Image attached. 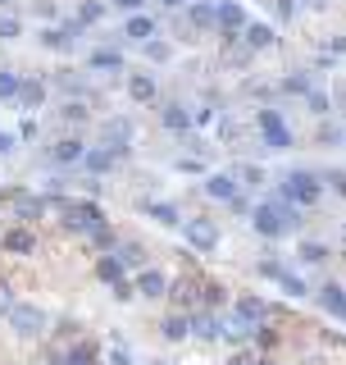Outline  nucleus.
Here are the masks:
<instances>
[{
	"mask_svg": "<svg viewBox=\"0 0 346 365\" xmlns=\"http://www.w3.org/2000/svg\"><path fill=\"white\" fill-rule=\"evenodd\" d=\"M237 178L233 174H205V197H214V201H233L237 197Z\"/></svg>",
	"mask_w": 346,
	"mask_h": 365,
	"instance_id": "obj_14",
	"label": "nucleus"
},
{
	"mask_svg": "<svg viewBox=\"0 0 346 365\" xmlns=\"http://www.w3.org/2000/svg\"><path fill=\"white\" fill-rule=\"evenodd\" d=\"M192 334H201V338H224V319H219L214 311H196V315H192Z\"/></svg>",
	"mask_w": 346,
	"mask_h": 365,
	"instance_id": "obj_23",
	"label": "nucleus"
},
{
	"mask_svg": "<svg viewBox=\"0 0 346 365\" xmlns=\"http://www.w3.org/2000/svg\"><path fill=\"white\" fill-rule=\"evenodd\" d=\"M5 151H14V133H0V155Z\"/></svg>",
	"mask_w": 346,
	"mask_h": 365,
	"instance_id": "obj_48",
	"label": "nucleus"
},
{
	"mask_svg": "<svg viewBox=\"0 0 346 365\" xmlns=\"http://www.w3.org/2000/svg\"><path fill=\"white\" fill-rule=\"evenodd\" d=\"M123 37L146 46V41L155 37V19H151V14H128V23H123Z\"/></svg>",
	"mask_w": 346,
	"mask_h": 365,
	"instance_id": "obj_20",
	"label": "nucleus"
},
{
	"mask_svg": "<svg viewBox=\"0 0 346 365\" xmlns=\"http://www.w3.org/2000/svg\"><path fill=\"white\" fill-rule=\"evenodd\" d=\"M132 292H137V297H164V292H169L164 269H142V274L132 279Z\"/></svg>",
	"mask_w": 346,
	"mask_h": 365,
	"instance_id": "obj_12",
	"label": "nucleus"
},
{
	"mask_svg": "<svg viewBox=\"0 0 346 365\" xmlns=\"http://www.w3.org/2000/svg\"><path fill=\"white\" fill-rule=\"evenodd\" d=\"M46 205H51V201L37 197V192H14V215H19V220H41Z\"/></svg>",
	"mask_w": 346,
	"mask_h": 365,
	"instance_id": "obj_15",
	"label": "nucleus"
},
{
	"mask_svg": "<svg viewBox=\"0 0 346 365\" xmlns=\"http://www.w3.org/2000/svg\"><path fill=\"white\" fill-rule=\"evenodd\" d=\"M87 68H91V73H119V68H123V51H114V46H100V51L87 55Z\"/></svg>",
	"mask_w": 346,
	"mask_h": 365,
	"instance_id": "obj_13",
	"label": "nucleus"
},
{
	"mask_svg": "<svg viewBox=\"0 0 346 365\" xmlns=\"http://www.w3.org/2000/svg\"><path fill=\"white\" fill-rule=\"evenodd\" d=\"M19 83H23L19 73H9V68H0V101H14V96H19Z\"/></svg>",
	"mask_w": 346,
	"mask_h": 365,
	"instance_id": "obj_36",
	"label": "nucleus"
},
{
	"mask_svg": "<svg viewBox=\"0 0 346 365\" xmlns=\"http://www.w3.org/2000/svg\"><path fill=\"white\" fill-rule=\"evenodd\" d=\"M315 87H319V78H315V73H305V68H296V73H287V78H283V91H287V96H301V101H305Z\"/></svg>",
	"mask_w": 346,
	"mask_h": 365,
	"instance_id": "obj_21",
	"label": "nucleus"
},
{
	"mask_svg": "<svg viewBox=\"0 0 346 365\" xmlns=\"http://www.w3.org/2000/svg\"><path fill=\"white\" fill-rule=\"evenodd\" d=\"M256 128H260V137H264L269 151H292V146H296V137H292V128H287V119H283V110H273V106L256 110Z\"/></svg>",
	"mask_w": 346,
	"mask_h": 365,
	"instance_id": "obj_4",
	"label": "nucleus"
},
{
	"mask_svg": "<svg viewBox=\"0 0 346 365\" xmlns=\"http://www.w3.org/2000/svg\"><path fill=\"white\" fill-rule=\"evenodd\" d=\"M96 279H100V283H123V279H128V269H123V260L110 251V256L96 260Z\"/></svg>",
	"mask_w": 346,
	"mask_h": 365,
	"instance_id": "obj_24",
	"label": "nucleus"
},
{
	"mask_svg": "<svg viewBox=\"0 0 346 365\" xmlns=\"http://www.w3.org/2000/svg\"><path fill=\"white\" fill-rule=\"evenodd\" d=\"M187 19L201 32H214V0H192V5H187Z\"/></svg>",
	"mask_w": 346,
	"mask_h": 365,
	"instance_id": "obj_25",
	"label": "nucleus"
},
{
	"mask_svg": "<svg viewBox=\"0 0 346 365\" xmlns=\"http://www.w3.org/2000/svg\"><path fill=\"white\" fill-rule=\"evenodd\" d=\"M83 155H87L83 137H60V142L51 146V165H83Z\"/></svg>",
	"mask_w": 346,
	"mask_h": 365,
	"instance_id": "obj_10",
	"label": "nucleus"
},
{
	"mask_svg": "<svg viewBox=\"0 0 346 365\" xmlns=\"http://www.w3.org/2000/svg\"><path fill=\"white\" fill-rule=\"evenodd\" d=\"M246 23H251V19H246V5H237V0H214V32L237 37Z\"/></svg>",
	"mask_w": 346,
	"mask_h": 365,
	"instance_id": "obj_8",
	"label": "nucleus"
},
{
	"mask_svg": "<svg viewBox=\"0 0 346 365\" xmlns=\"http://www.w3.org/2000/svg\"><path fill=\"white\" fill-rule=\"evenodd\" d=\"M100 19H105V5H100V0H87V5L83 9H78V28H87V23H100Z\"/></svg>",
	"mask_w": 346,
	"mask_h": 365,
	"instance_id": "obj_33",
	"label": "nucleus"
},
{
	"mask_svg": "<svg viewBox=\"0 0 346 365\" xmlns=\"http://www.w3.org/2000/svg\"><path fill=\"white\" fill-rule=\"evenodd\" d=\"M296 5H315L319 9V5H328V0H296Z\"/></svg>",
	"mask_w": 346,
	"mask_h": 365,
	"instance_id": "obj_51",
	"label": "nucleus"
},
{
	"mask_svg": "<svg viewBox=\"0 0 346 365\" xmlns=\"http://www.w3.org/2000/svg\"><path fill=\"white\" fill-rule=\"evenodd\" d=\"M128 96L132 101H155V78L151 73H132L128 78Z\"/></svg>",
	"mask_w": 346,
	"mask_h": 365,
	"instance_id": "obj_28",
	"label": "nucleus"
},
{
	"mask_svg": "<svg viewBox=\"0 0 346 365\" xmlns=\"http://www.w3.org/2000/svg\"><path fill=\"white\" fill-rule=\"evenodd\" d=\"M182 237H187L196 251H214L219 247V228L210 220H187V224H182Z\"/></svg>",
	"mask_w": 346,
	"mask_h": 365,
	"instance_id": "obj_9",
	"label": "nucleus"
},
{
	"mask_svg": "<svg viewBox=\"0 0 346 365\" xmlns=\"http://www.w3.org/2000/svg\"><path fill=\"white\" fill-rule=\"evenodd\" d=\"M159 329H164V338H169V342H182V338L192 334V319H187V315H169Z\"/></svg>",
	"mask_w": 346,
	"mask_h": 365,
	"instance_id": "obj_29",
	"label": "nucleus"
},
{
	"mask_svg": "<svg viewBox=\"0 0 346 365\" xmlns=\"http://www.w3.org/2000/svg\"><path fill=\"white\" fill-rule=\"evenodd\" d=\"M9 324H14L23 338H37V334H46L51 315H46L41 306H32V302H14V306H9Z\"/></svg>",
	"mask_w": 346,
	"mask_h": 365,
	"instance_id": "obj_7",
	"label": "nucleus"
},
{
	"mask_svg": "<svg viewBox=\"0 0 346 365\" xmlns=\"http://www.w3.org/2000/svg\"><path fill=\"white\" fill-rule=\"evenodd\" d=\"M132 133H137V128H132V119H128V114H114V119L100 123V142H105V146H110V151L119 155V160L132 151Z\"/></svg>",
	"mask_w": 346,
	"mask_h": 365,
	"instance_id": "obj_6",
	"label": "nucleus"
},
{
	"mask_svg": "<svg viewBox=\"0 0 346 365\" xmlns=\"http://www.w3.org/2000/svg\"><path fill=\"white\" fill-rule=\"evenodd\" d=\"M114 297H119V302H128V297H137V292H132V283L123 279V283H114Z\"/></svg>",
	"mask_w": 346,
	"mask_h": 365,
	"instance_id": "obj_46",
	"label": "nucleus"
},
{
	"mask_svg": "<svg viewBox=\"0 0 346 365\" xmlns=\"http://www.w3.org/2000/svg\"><path fill=\"white\" fill-rule=\"evenodd\" d=\"M51 365H64V356H51Z\"/></svg>",
	"mask_w": 346,
	"mask_h": 365,
	"instance_id": "obj_53",
	"label": "nucleus"
},
{
	"mask_svg": "<svg viewBox=\"0 0 346 365\" xmlns=\"http://www.w3.org/2000/svg\"><path fill=\"white\" fill-rule=\"evenodd\" d=\"M83 165H87V174H110L114 165H119V155L110 151V146H87V155H83Z\"/></svg>",
	"mask_w": 346,
	"mask_h": 365,
	"instance_id": "obj_18",
	"label": "nucleus"
},
{
	"mask_svg": "<svg viewBox=\"0 0 346 365\" xmlns=\"http://www.w3.org/2000/svg\"><path fill=\"white\" fill-rule=\"evenodd\" d=\"M60 114H64L68 123H83V119H87V106H83V101H68V106H64Z\"/></svg>",
	"mask_w": 346,
	"mask_h": 365,
	"instance_id": "obj_41",
	"label": "nucleus"
},
{
	"mask_svg": "<svg viewBox=\"0 0 346 365\" xmlns=\"http://www.w3.org/2000/svg\"><path fill=\"white\" fill-rule=\"evenodd\" d=\"M251 224H256L260 237H273V242H278V237L301 228V210H292V205L278 201V197H264V201L251 205Z\"/></svg>",
	"mask_w": 346,
	"mask_h": 365,
	"instance_id": "obj_1",
	"label": "nucleus"
},
{
	"mask_svg": "<svg viewBox=\"0 0 346 365\" xmlns=\"http://www.w3.org/2000/svg\"><path fill=\"white\" fill-rule=\"evenodd\" d=\"M273 197L287 201L292 210H305V205H315L319 197H324V182H319V174H310V169H292V174H283Z\"/></svg>",
	"mask_w": 346,
	"mask_h": 365,
	"instance_id": "obj_2",
	"label": "nucleus"
},
{
	"mask_svg": "<svg viewBox=\"0 0 346 365\" xmlns=\"http://www.w3.org/2000/svg\"><path fill=\"white\" fill-rule=\"evenodd\" d=\"M319 182H328L332 192H342V197H346V169H324V174H319Z\"/></svg>",
	"mask_w": 346,
	"mask_h": 365,
	"instance_id": "obj_38",
	"label": "nucleus"
},
{
	"mask_svg": "<svg viewBox=\"0 0 346 365\" xmlns=\"http://www.w3.org/2000/svg\"><path fill=\"white\" fill-rule=\"evenodd\" d=\"M241 41H246V51H269L278 37H273L269 23H246V28H241Z\"/></svg>",
	"mask_w": 346,
	"mask_h": 365,
	"instance_id": "obj_16",
	"label": "nucleus"
},
{
	"mask_svg": "<svg viewBox=\"0 0 346 365\" xmlns=\"http://www.w3.org/2000/svg\"><path fill=\"white\" fill-rule=\"evenodd\" d=\"M319 306H324L328 315L346 319V288H342V283H324V288H319Z\"/></svg>",
	"mask_w": 346,
	"mask_h": 365,
	"instance_id": "obj_19",
	"label": "nucleus"
},
{
	"mask_svg": "<svg viewBox=\"0 0 346 365\" xmlns=\"http://www.w3.org/2000/svg\"><path fill=\"white\" fill-rule=\"evenodd\" d=\"M9 306H14V302H9V288L0 283V315H9Z\"/></svg>",
	"mask_w": 346,
	"mask_h": 365,
	"instance_id": "obj_47",
	"label": "nucleus"
},
{
	"mask_svg": "<svg viewBox=\"0 0 346 365\" xmlns=\"http://www.w3.org/2000/svg\"><path fill=\"white\" fill-rule=\"evenodd\" d=\"M146 0H114V9H123V14H142Z\"/></svg>",
	"mask_w": 346,
	"mask_h": 365,
	"instance_id": "obj_43",
	"label": "nucleus"
},
{
	"mask_svg": "<svg viewBox=\"0 0 346 365\" xmlns=\"http://www.w3.org/2000/svg\"><path fill=\"white\" fill-rule=\"evenodd\" d=\"M146 215L159 220L164 228H178L182 224V215H178V205H173V201H146Z\"/></svg>",
	"mask_w": 346,
	"mask_h": 365,
	"instance_id": "obj_26",
	"label": "nucleus"
},
{
	"mask_svg": "<svg viewBox=\"0 0 346 365\" xmlns=\"http://www.w3.org/2000/svg\"><path fill=\"white\" fill-rule=\"evenodd\" d=\"M159 5H164V9H187L192 0H159Z\"/></svg>",
	"mask_w": 346,
	"mask_h": 365,
	"instance_id": "obj_49",
	"label": "nucleus"
},
{
	"mask_svg": "<svg viewBox=\"0 0 346 365\" xmlns=\"http://www.w3.org/2000/svg\"><path fill=\"white\" fill-rule=\"evenodd\" d=\"M114 256L123 260V269H128V265H142V247H137V242H123L119 251H114Z\"/></svg>",
	"mask_w": 346,
	"mask_h": 365,
	"instance_id": "obj_39",
	"label": "nucleus"
},
{
	"mask_svg": "<svg viewBox=\"0 0 346 365\" xmlns=\"http://www.w3.org/2000/svg\"><path fill=\"white\" fill-rule=\"evenodd\" d=\"M78 37H83V28H78V23H64V28H46L41 46H46V51H73Z\"/></svg>",
	"mask_w": 346,
	"mask_h": 365,
	"instance_id": "obj_11",
	"label": "nucleus"
},
{
	"mask_svg": "<svg viewBox=\"0 0 346 365\" xmlns=\"http://www.w3.org/2000/svg\"><path fill=\"white\" fill-rule=\"evenodd\" d=\"M328 106H332V101H328V91H324V87H315V91L305 96V110H310V114H319V119L328 114Z\"/></svg>",
	"mask_w": 346,
	"mask_h": 365,
	"instance_id": "obj_35",
	"label": "nucleus"
},
{
	"mask_svg": "<svg viewBox=\"0 0 346 365\" xmlns=\"http://www.w3.org/2000/svg\"><path fill=\"white\" fill-rule=\"evenodd\" d=\"M296 256H301L305 265H324V260H328V247H324V242H301V251H296Z\"/></svg>",
	"mask_w": 346,
	"mask_h": 365,
	"instance_id": "obj_34",
	"label": "nucleus"
},
{
	"mask_svg": "<svg viewBox=\"0 0 346 365\" xmlns=\"http://www.w3.org/2000/svg\"><path fill=\"white\" fill-rule=\"evenodd\" d=\"M64 365H96V347H91V342L68 347V351H64Z\"/></svg>",
	"mask_w": 346,
	"mask_h": 365,
	"instance_id": "obj_31",
	"label": "nucleus"
},
{
	"mask_svg": "<svg viewBox=\"0 0 346 365\" xmlns=\"http://www.w3.org/2000/svg\"><path fill=\"white\" fill-rule=\"evenodd\" d=\"M332 51H337V55H346V37H342V41H332Z\"/></svg>",
	"mask_w": 346,
	"mask_h": 365,
	"instance_id": "obj_50",
	"label": "nucleus"
},
{
	"mask_svg": "<svg viewBox=\"0 0 346 365\" xmlns=\"http://www.w3.org/2000/svg\"><path fill=\"white\" fill-rule=\"evenodd\" d=\"M169 55H173V46H169V41H155V37L146 41V60H151V64H164Z\"/></svg>",
	"mask_w": 346,
	"mask_h": 365,
	"instance_id": "obj_37",
	"label": "nucleus"
},
{
	"mask_svg": "<svg viewBox=\"0 0 346 365\" xmlns=\"http://www.w3.org/2000/svg\"><path fill=\"white\" fill-rule=\"evenodd\" d=\"M264 319H269V302H264V297H237L233 324H228L224 334L228 338H251L256 329H264Z\"/></svg>",
	"mask_w": 346,
	"mask_h": 365,
	"instance_id": "obj_3",
	"label": "nucleus"
},
{
	"mask_svg": "<svg viewBox=\"0 0 346 365\" xmlns=\"http://www.w3.org/2000/svg\"><path fill=\"white\" fill-rule=\"evenodd\" d=\"M14 101H19L23 110H41V101H46V83H37V78H23Z\"/></svg>",
	"mask_w": 346,
	"mask_h": 365,
	"instance_id": "obj_22",
	"label": "nucleus"
},
{
	"mask_svg": "<svg viewBox=\"0 0 346 365\" xmlns=\"http://www.w3.org/2000/svg\"><path fill=\"white\" fill-rule=\"evenodd\" d=\"M19 32H23V23L14 14H0V41H14Z\"/></svg>",
	"mask_w": 346,
	"mask_h": 365,
	"instance_id": "obj_40",
	"label": "nucleus"
},
{
	"mask_svg": "<svg viewBox=\"0 0 346 365\" xmlns=\"http://www.w3.org/2000/svg\"><path fill=\"white\" fill-rule=\"evenodd\" d=\"M233 365H251V361H246V356H237V361H233Z\"/></svg>",
	"mask_w": 346,
	"mask_h": 365,
	"instance_id": "obj_52",
	"label": "nucleus"
},
{
	"mask_svg": "<svg viewBox=\"0 0 346 365\" xmlns=\"http://www.w3.org/2000/svg\"><path fill=\"white\" fill-rule=\"evenodd\" d=\"M0 247L14 251V256H32V251H37V237H32L28 228H9V233H0Z\"/></svg>",
	"mask_w": 346,
	"mask_h": 365,
	"instance_id": "obj_17",
	"label": "nucleus"
},
{
	"mask_svg": "<svg viewBox=\"0 0 346 365\" xmlns=\"http://www.w3.org/2000/svg\"><path fill=\"white\" fill-rule=\"evenodd\" d=\"M64 210V224L73 228V233H100V228H105V210H100L96 201H64L60 205Z\"/></svg>",
	"mask_w": 346,
	"mask_h": 365,
	"instance_id": "obj_5",
	"label": "nucleus"
},
{
	"mask_svg": "<svg viewBox=\"0 0 346 365\" xmlns=\"http://www.w3.org/2000/svg\"><path fill=\"white\" fill-rule=\"evenodd\" d=\"M273 283H278V288H283L287 297H310L305 279H301V274H292V269H283V274H278V279H273Z\"/></svg>",
	"mask_w": 346,
	"mask_h": 365,
	"instance_id": "obj_30",
	"label": "nucleus"
},
{
	"mask_svg": "<svg viewBox=\"0 0 346 365\" xmlns=\"http://www.w3.org/2000/svg\"><path fill=\"white\" fill-rule=\"evenodd\" d=\"M159 119H164V128H169V133H187V128H192V114L182 110L178 101H173V106H164V110H159Z\"/></svg>",
	"mask_w": 346,
	"mask_h": 365,
	"instance_id": "obj_27",
	"label": "nucleus"
},
{
	"mask_svg": "<svg viewBox=\"0 0 346 365\" xmlns=\"http://www.w3.org/2000/svg\"><path fill=\"white\" fill-rule=\"evenodd\" d=\"M91 242H96V247H105V251H110V247H114V228L105 224V228H100V233H91Z\"/></svg>",
	"mask_w": 346,
	"mask_h": 365,
	"instance_id": "obj_42",
	"label": "nucleus"
},
{
	"mask_svg": "<svg viewBox=\"0 0 346 365\" xmlns=\"http://www.w3.org/2000/svg\"><path fill=\"white\" fill-rule=\"evenodd\" d=\"M233 178H237V187H260V182H264V169L260 165H237Z\"/></svg>",
	"mask_w": 346,
	"mask_h": 365,
	"instance_id": "obj_32",
	"label": "nucleus"
},
{
	"mask_svg": "<svg viewBox=\"0 0 346 365\" xmlns=\"http://www.w3.org/2000/svg\"><path fill=\"white\" fill-rule=\"evenodd\" d=\"M296 9H301L296 0H278V19H283V23H287V19H296Z\"/></svg>",
	"mask_w": 346,
	"mask_h": 365,
	"instance_id": "obj_44",
	"label": "nucleus"
},
{
	"mask_svg": "<svg viewBox=\"0 0 346 365\" xmlns=\"http://www.w3.org/2000/svg\"><path fill=\"white\" fill-rule=\"evenodd\" d=\"M110 365H137V361H132L123 347H114V351H110Z\"/></svg>",
	"mask_w": 346,
	"mask_h": 365,
	"instance_id": "obj_45",
	"label": "nucleus"
},
{
	"mask_svg": "<svg viewBox=\"0 0 346 365\" xmlns=\"http://www.w3.org/2000/svg\"><path fill=\"white\" fill-rule=\"evenodd\" d=\"M342 237H346V228H342Z\"/></svg>",
	"mask_w": 346,
	"mask_h": 365,
	"instance_id": "obj_54",
	"label": "nucleus"
}]
</instances>
